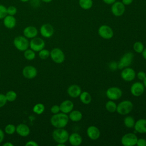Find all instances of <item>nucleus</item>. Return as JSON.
<instances>
[{"instance_id":"nucleus-51","label":"nucleus","mask_w":146,"mask_h":146,"mask_svg":"<svg viewBox=\"0 0 146 146\" xmlns=\"http://www.w3.org/2000/svg\"><path fill=\"white\" fill-rule=\"evenodd\" d=\"M57 146H65V144L63 143H58Z\"/></svg>"},{"instance_id":"nucleus-13","label":"nucleus","mask_w":146,"mask_h":146,"mask_svg":"<svg viewBox=\"0 0 146 146\" xmlns=\"http://www.w3.org/2000/svg\"><path fill=\"white\" fill-rule=\"evenodd\" d=\"M145 87L143 83L136 82L133 83L130 88V91L132 95L136 97H138L141 96L144 91Z\"/></svg>"},{"instance_id":"nucleus-38","label":"nucleus","mask_w":146,"mask_h":146,"mask_svg":"<svg viewBox=\"0 0 146 146\" xmlns=\"http://www.w3.org/2000/svg\"><path fill=\"white\" fill-rule=\"evenodd\" d=\"M7 100L6 99L5 95L3 94H0V108L3 107L7 103Z\"/></svg>"},{"instance_id":"nucleus-44","label":"nucleus","mask_w":146,"mask_h":146,"mask_svg":"<svg viewBox=\"0 0 146 146\" xmlns=\"http://www.w3.org/2000/svg\"><path fill=\"white\" fill-rule=\"evenodd\" d=\"M133 0H122V3L124 5H129L132 3Z\"/></svg>"},{"instance_id":"nucleus-33","label":"nucleus","mask_w":146,"mask_h":146,"mask_svg":"<svg viewBox=\"0 0 146 146\" xmlns=\"http://www.w3.org/2000/svg\"><path fill=\"white\" fill-rule=\"evenodd\" d=\"M5 132L6 134L13 135L16 132V127L14 124H9L5 127Z\"/></svg>"},{"instance_id":"nucleus-32","label":"nucleus","mask_w":146,"mask_h":146,"mask_svg":"<svg viewBox=\"0 0 146 146\" xmlns=\"http://www.w3.org/2000/svg\"><path fill=\"white\" fill-rule=\"evenodd\" d=\"M133 49L137 53H141L144 49V46L143 43L137 41L133 44Z\"/></svg>"},{"instance_id":"nucleus-11","label":"nucleus","mask_w":146,"mask_h":146,"mask_svg":"<svg viewBox=\"0 0 146 146\" xmlns=\"http://www.w3.org/2000/svg\"><path fill=\"white\" fill-rule=\"evenodd\" d=\"M120 75L124 80L126 82H131L135 79L136 76V72L133 68L127 67L123 68Z\"/></svg>"},{"instance_id":"nucleus-4","label":"nucleus","mask_w":146,"mask_h":146,"mask_svg":"<svg viewBox=\"0 0 146 146\" xmlns=\"http://www.w3.org/2000/svg\"><path fill=\"white\" fill-rule=\"evenodd\" d=\"M13 44L15 48L20 51H25L29 46V42L25 36H16L13 40Z\"/></svg>"},{"instance_id":"nucleus-35","label":"nucleus","mask_w":146,"mask_h":146,"mask_svg":"<svg viewBox=\"0 0 146 146\" xmlns=\"http://www.w3.org/2000/svg\"><path fill=\"white\" fill-rule=\"evenodd\" d=\"M7 15V7L2 4H0V19H3Z\"/></svg>"},{"instance_id":"nucleus-2","label":"nucleus","mask_w":146,"mask_h":146,"mask_svg":"<svg viewBox=\"0 0 146 146\" xmlns=\"http://www.w3.org/2000/svg\"><path fill=\"white\" fill-rule=\"evenodd\" d=\"M52 138L57 143L65 144L68 139L69 134L63 128H56L52 133Z\"/></svg>"},{"instance_id":"nucleus-14","label":"nucleus","mask_w":146,"mask_h":146,"mask_svg":"<svg viewBox=\"0 0 146 146\" xmlns=\"http://www.w3.org/2000/svg\"><path fill=\"white\" fill-rule=\"evenodd\" d=\"M54 30L53 26L49 23H45L41 26L40 28V33L44 38H48L54 34Z\"/></svg>"},{"instance_id":"nucleus-30","label":"nucleus","mask_w":146,"mask_h":146,"mask_svg":"<svg viewBox=\"0 0 146 146\" xmlns=\"http://www.w3.org/2000/svg\"><path fill=\"white\" fill-rule=\"evenodd\" d=\"M24 56L28 60H32L35 58V51L31 49H27L24 51Z\"/></svg>"},{"instance_id":"nucleus-15","label":"nucleus","mask_w":146,"mask_h":146,"mask_svg":"<svg viewBox=\"0 0 146 146\" xmlns=\"http://www.w3.org/2000/svg\"><path fill=\"white\" fill-rule=\"evenodd\" d=\"M22 74L25 78L31 79L36 76L37 70L33 66H27L23 68Z\"/></svg>"},{"instance_id":"nucleus-18","label":"nucleus","mask_w":146,"mask_h":146,"mask_svg":"<svg viewBox=\"0 0 146 146\" xmlns=\"http://www.w3.org/2000/svg\"><path fill=\"white\" fill-rule=\"evenodd\" d=\"M23 33L26 38L32 39L36 36L38 31L35 26H28L24 29Z\"/></svg>"},{"instance_id":"nucleus-27","label":"nucleus","mask_w":146,"mask_h":146,"mask_svg":"<svg viewBox=\"0 0 146 146\" xmlns=\"http://www.w3.org/2000/svg\"><path fill=\"white\" fill-rule=\"evenodd\" d=\"M123 123H124V125L127 128H133V127H134L135 121L134 118L132 116H127L125 117V118L124 119Z\"/></svg>"},{"instance_id":"nucleus-52","label":"nucleus","mask_w":146,"mask_h":146,"mask_svg":"<svg viewBox=\"0 0 146 146\" xmlns=\"http://www.w3.org/2000/svg\"><path fill=\"white\" fill-rule=\"evenodd\" d=\"M21 2H23V3H26V2H29L30 0H19Z\"/></svg>"},{"instance_id":"nucleus-3","label":"nucleus","mask_w":146,"mask_h":146,"mask_svg":"<svg viewBox=\"0 0 146 146\" xmlns=\"http://www.w3.org/2000/svg\"><path fill=\"white\" fill-rule=\"evenodd\" d=\"M133 107V103L131 101L128 100H123L117 105L116 111L121 115H126L132 110Z\"/></svg>"},{"instance_id":"nucleus-22","label":"nucleus","mask_w":146,"mask_h":146,"mask_svg":"<svg viewBox=\"0 0 146 146\" xmlns=\"http://www.w3.org/2000/svg\"><path fill=\"white\" fill-rule=\"evenodd\" d=\"M3 25L9 29H12L14 28L17 24V20L14 16L7 15L3 19Z\"/></svg>"},{"instance_id":"nucleus-49","label":"nucleus","mask_w":146,"mask_h":146,"mask_svg":"<svg viewBox=\"0 0 146 146\" xmlns=\"http://www.w3.org/2000/svg\"><path fill=\"white\" fill-rule=\"evenodd\" d=\"M41 2H44V3H50L51 2L52 0H40Z\"/></svg>"},{"instance_id":"nucleus-6","label":"nucleus","mask_w":146,"mask_h":146,"mask_svg":"<svg viewBox=\"0 0 146 146\" xmlns=\"http://www.w3.org/2000/svg\"><path fill=\"white\" fill-rule=\"evenodd\" d=\"M51 59L56 63L60 64L64 62L65 59L64 54L59 48H54L50 51V55Z\"/></svg>"},{"instance_id":"nucleus-24","label":"nucleus","mask_w":146,"mask_h":146,"mask_svg":"<svg viewBox=\"0 0 146 146\" xmlns=\"http://www.w3.org/2000/svg\"><path fill=\"white\" fill-rule=\"evenodd\" d=\"M69 119L74 122H77L80 120L83 117L82 113L78 110H72L68 115Z\"/></svg>"},{"instance_id":"nucleus-40","label":"nucleus","mask_w":146,"mask_h":146,"mask_svg":"<svg viewBox=\"0 0 146 146\" xmlns=\"http://www.w3.org/2000/svg\"><path fill=\"white\" fill-rule=\"evenodd\" d=\"M136 145L137 146H146V140L143 138L137 139Z\"/></svg>"},{"instance_id":"nucleus-46","label":"nucleus","mask_w":146,"mask_h":146,"mask_svg":"<svg viewBox=\"0 0 146 146\" xmlns=\"http://www.w3.org/2000/svg\"><path fill=\"white\" fill-rule=\"evenodd\" d=\"M110 67L112 70H115L117 67V64H116L115 62H112L110 66Z\"/></svg>"},{"instance_id":"nucleus-28","label":"nucleus","mask_w":146,"mask_h":146,"mask_svg":"<svg viewBox=\"0 0 146 146\" xmlns=\"http://www.w3.org/2000/svg\"><path fill=\"white\" fill-rule=\"evenodd\" d=\"M106 109L110 112H114L116 111L117 105L112 100L108 101L105 105Z\"/></svg>"},{"instance_id":"nucleus-50","label":"nucleus","mask_w":146,"mask_h":146,"mask_svg":"<svg viewBox=\"0 0 146 146\" xmlns=\"http://www.w3.org/2000/svg\"><path fill=\"white\" fill-rule=\"evenodd\" d=\"M143 84H144V87L146 88V77H145V78L143 80Z\"/></svg>"},{"instance_id":"nucleus-37","label":"nucleus","mask_w":146,"mask_h":146,"mask_svg":"<svg viewBox=\"0 0 146 146\" xmlns=\"http://www.w3.org/2000/svg\"><path fill=\"white\" fill-rule=\"evenodd\" d=\"M29 2H30V5H31V7L34 8H37L39 7L41 1L40 0H30Z\"/></svg>"},{"instance_id":"nucleus-8","label":"nucleus","mask_w":146,"mask_h":146,"mask_svg":"<svg viewBox=\"0 0 146 146\" xmlns=\"http://www.w3.org/2000/svg\"><path fill=\"white\" fill-rule=\"evenodd\" d=\"M106 96L112 100H116L122 96V91L117 87H111L108 88L106 92Z\"/></svg>"},{"instance_id":"nucleus-20","label":"nucleus","mask_w":146,"mask_h":146,"mask_svg":"<svg viewBox=\"0 0 146 146\" xmlns=\"http://www.w3.org/2000/svg\"><path fill=\"white\" fill-rule=\"evenodd\" d=\"M133 128L139 133H146V119H140L137 120L135 122Z\"/></svg>"},{"instance_id":"nucleus-31","label":"nucleus","mask_w":146,"mask_h":146,"mask_svg":"<svg viewBox=\"0 0 146 146\" xmlns=\"http://www.w3.org/2000/svg\"><path fill=\"white\" fill-rule=\"evenodd\" d=\"M5 96H6L7 102H14V100H15V99L17 98V93L14 91H13V90L7 91L6 92V94H5Z\"/></svg>"},{"instance_id":"nucleus-9","label":"nucleus","mask_w":146,"mask_h":146,"mask_svg":"<svg viewBox=\"0 0 146 146\" xmlns=\"http://www.w3.org/2000/svg\"><path fill=\"white\" fill-rule=\"evenodd\" d=\"M45 43L43 39L39 37H35L31 39L29 42V46L35 52H39L44 48Z\"/></svg>"},{"instance_id":"nucleus-53","label":"nucleus","mask_w":146,"mask_h":146,"mask_svg":"<svg viewBox=\"0 0 146 146\" xmlns=\"http://www.w3.org/2000/svg\"><path fill=\"white\" fill-rule=\"evenodd\" d=\"M0 76H1V73H0Z\"/></svg>"},{"instance_id":"nucleus-25","label":"nucleus","mask_w":146,"mask_h":146,"mask_svg":"<svg viewBox=\"0 0 146 146\" xmlns=\"http://www.w3.org/2000/svg\"><path fill=\"white\" fill-rule=\"evenodd\" d=\"M80 98V100L84 104H88L91 103L92 98L91 95L87 91H83L82 92L80 96H79Z\"/></svg>"},{"instance_id":"nucleus-16","label":"nucleus","mask_w":146,"mask_h":146,"mask_svg":"<svg viewBox=\"0 0 146 146\" xmlns=\"http://www.w3.org/2000/svg\"><path fill=\"white\" fill-rule=\"evenodd\" d=\"M87 135L91 140H97L100 135V132L99 128L95 125H90L87 129Z\"/></svg>"},{"instance_id":"nucleus-34","label":"nucleus","mask_w":146,"mask_h":146,"mask_svg":"<svg viewBox=\"0 0 146 146\" xmlns=\"http://www.w3.org/2000/svg\"><path fill=\"white\" fill-rule=\"evenodd\" d=\"M50 55V52L47 50V49H44L43 48L42 50H41L40 51H39V57L41 59H47Z\"/></svg>"},{"instance_id":"nucleus-19","label":"nucleus","mask_w":146,"mask_h":146,"mask_svg":"<svg viewBox=\"0 0 146 146\" xmlns=\"http://www.w3.org/2000/svg\"><path fill=\"white\" fill-rule=\"evenodd\" d=\"M82 92L81 88L77 84H72L67 89L68 95L73 98H78L80 96Z\"/></svg>"},{"instance_id":"nucleus-21","label":"nucleus","mask_w":146,"mask_h":146,"mask_svg":"<svg viewBox=\"0 0 146 146\" xmlns=\"http://www.w3.org/2000/svg\"><path fill=\"white\" fill-rule=\"evenodd\" d=\"M68 140L71 145L73 146H78L82 144L83 140L80 134L76 132H74L69 135Z\"/></svg>"},{"instance_id":"nucleus-42","label":"nucleus","mask_w":146,"mask_h":146,"mask_svg":"<svg viewBox=\"0 0 146 146\" xmlns=\"http://www.w3.org/2000/svg\"><path fill=\"white\" fill-rule=\"evenodd\" d=\"M25 145L26 146H38V144L34 140H30L26 143Z\"/></svg>"},{"instance_id":"nucleus-5","label":"nucleus","mask_w":146,"mask_h":146,"mask_svg":"<svg viewBox=\"0 0 146 146\" xmlns=\"http://www.w3.org/2000/svg\"><path fill=\"white\" fill-rule=\"evenodd\" d=\"M133 57V54L131 52H128L124 54L120 58V61L117 64V68L121 70L129 66L132 62Z\"/></svg>"},{"instance_id":"nucleus-47","label":"nucleus","mask_w":146,"mask_h":146,"mask_svg":"<svg viewBox=\"0 0 146 146\" xmlns=\"http://www.w3.org/2000/svg\"><path fill=\"white\" fill-rule=\"evenodd\" d=\"M141 54H142V56H143V57L144 58V59L145 60H146V48L144 49V50L143 51V52H141Z\"/></svg>"},{"instance_id":"nucleus-41","label":"nucleus","mask_w":146,"mask_h":146,"mask_svg":"<svg viewBox=\"0 0 146 146\" xmlns=\"http://www.w3.org/2000/svg\"><path fill=\"white\" fill-rule=\"evenodd\" d=\"M137 77L139 80L143 81L146 77V74L144 71H139L137 74Z\"/></svg>"},{"instance_id":"nucleus-26","label":"nucleus","mask_w":146,"mask_h":146,"mask_svg":"<svg viewBox=\"0 0 146 146\" xmlns=\"http://www.w3.org/2000/svg\"><path fill=\"white\" fill-rule=\"evenodd\" d=\"M79 4L82 9L88 10L92 7L93 2L92 0H79Z\"/></svg>"},{"instance_id":"nucleus-43","label":"nucleus","mask_w":146,"mask_h":146,"mask_svg":"<svg viewBox=\"0 0 146 146\" xmlns=\"http://www.w3.org/2000/svg\"><path fill=\"white\" fill-rule=\"evenodd\" d=\"M4 137H5V134L3 131L1 129H0V143H1L3 141L4 139Z\"/></svg>"},{"instance_id":"nucleus-45","label":"nucleus","mask_w":146,"mask_h":146,"mask_svg":"<svg viewBox=\"0 0 146 146\" xmlns=\"http://www.w3.org/2000/svg\"><path fill=\"white\" fill-rule=\"evenodd\" d=\"M103 1L107 5H112L116 1V0H103Z\"/></svg>"},{"instance_id":"nucleus-48","label":"nucleus","mask_w":146,"mask_h":146,"mask_svg":"<svg viewBox=\"0 0 146 146\" xmlns=\"http://www.w3.org/2000/svg\"><path fill=\"white\" fill-rule=\"evenodd\" d=\"M3 146H13L14 145L10 142H6L3 144Z\"/></svg>"},{"instance_id":"nucleus-36","label":"nucleus","mask_w":146,"mask_h":146,"mask_svg":"<svg viewBox=\"0 0 146 146\" xmlns=\"http://www.w3.org/2000/svg\"><path fill=\"white\" fill-rule=\"evenodd\" d=\"M17 8L14 6L11 5L7 7V15L14 16L17 13Z\"/></svg>"},{"instance_id":"nucleus-7","label":"nucleus","mask_w":146,"mask_h":146,"mask_svg":"<svg viewBox=\"0 0 146 146\" xmlns=\"http://www.w3.org/2000/svg\"><path fill=\"white\" fill-rule=\"evenodd\" d=\"M137 139V136L135 133H125L121 139V143L124 146H133L136 144Z\"/></svg>"},{"instance_id":"nucleus-29","label":"nucleus","mask_w":146,"mask_h":146,"mask_svg":"<svg viewBox=\"0 0 146 146\" xmlns=\"http://www.w3.org/2000/svg\"><path fill=\"white\" fill-rule=\"evenodd\" d=\"M44 109H45V107L44 104L39 103L34 105V106L33 108V111L34 113L38 115H40L44 112Z\"/></svg>"},{"instance_id":"nucleus-17","label":"nucleus","mask_w":146,"mask_h":146,"mask_svg":"<svg viewBox=\"0 0 146 146\" xmlns=\"http://www.w3.org/2000/svg\"><path fill=\"white\" fill-rule=\"evenodd\" d=\"M74 105L72 101L70 100H65L63 101L59 105L60 111L64 113H69L73 110Z\"/></svg>"},{"instance_id":"nucleus-12","label":"nucleus","mask_w":146,"mask_h":146,"mask_svg":"<svg viewBox=\"0 0 146 146\" xmlns=\"http://www.w3.org/2000/svg\"><path fill=\"white\" fill-rule=\"evenodd\" d=\"M125 5L122 2L117 1L115 2L111 6V12L116 17L121 16L125 12Z\"/></svg>"},{"instance_id":"nucleus-10","label":"nucleus","mask_w":146,"mask_h":146,"mask_svg":"<svg viewBox=\"0 0 146 146\" xmlns=\"http://www.w3.org/2000/svg\"><path fill=\"white\" fill-rule=\"evenodd\" d=\"M98 34L100 37L105 39H110L113 37V32L111 27L108 25H103L99 27Z\"/></svg>"},{"instance_id":"nucleus-39","label":"nucleus","mask_w":146,"mask_h":146,"mask_svg":"<svg viewBox=\"0 0 146 146\" xmlns=\"http://www.w3.org/2000/svg\"><path fill=\"white\" fill-rule=\"evenodd\" d=\"M50 111H51V113H52L53 114H55V113H59V111H60L59 106L56 105V104L52 106L51 107Z\"/></svg>"},{"instance_id":"nucleus-23","label":"nucleus","mask_w":146,"mask_h":146,"mask_svg":"<svg viewBox=\"0 0 146 146\" xmlns=\"http://www.w3.org/2000/svg\"><path fill=\"white\" fill-rule=\"evenodd\" d=\"M16 132L22 137H26L30 134V130L26 124L21 123L16 127Z\"/></svg>"},{"instance_id":"nucleus-1","label":"nucleus","mask_w":146,"mask_h":146,"mask_svg":"<svg viewBox=\"0 0 146 146\" xmlns=\"http://www.w3.org/2000/svg\"><path fill=\"white\" fill-rule=\"evenodd\" d=\"M68 120L69 117L67 113L59 112L58 113L54 114L51 116L50 119V123L51 125L56 128H64L67 125Z\"/></svg>"}]
</instances>
